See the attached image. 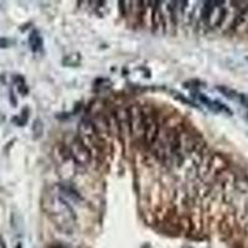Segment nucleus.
<instances>
[{
    "label": "nucleus",
    "instance_id": "f257e3e1",
    "mask_svg": "<svg viewBox=\"0 0 248 248\" xmlns=\"http://www.w3.org/2000/svg\"><path fill=\"white\" fill-rule=\"evenodd\" d=\"M43 209L60 231L70 234L76 227V215L67 199L60 191V186L55 185L45 191L43 196Z\"/></svg>",
    "mask_w": 248,
    "mask_h": 248
},
{
    "label": "nucleus",
    "instance_id": "f03ea898",
    "mask_svg": "<svg viewBox=\"0 0 248 248\" xmlns=\"http://www.w3.org/2000/svg\"><path fill=\"white\" fill-rule=\"evenodd\" d=\"M78 138L82 143L85 144L86 148L90 150L91 155L94 160L101 161L105 154V141L99 137L96 128L92 124L91 119H82L78 125Z\"/></svg>",
    "mask_w": 248,
    "mask_h": 248
},
{
    "label": "nucleus",
    "instance_id": "7ed1b4c3",
    "mask_svg": "<svg viewBox=\"0 0 248 248\" xmlns=\"http://www.w3.org/2000/svg\"><path fill=\"white\" fill-rule=\"evenodd\" d=\"M129 114L130 137L136 141L144 143V132H145V116H144V107L138 105H132L128 108Z\"/></svg>",
    "mask_w": 248,
    "mask_h": 248
},
{
    "label": "nucleus",
    "instance_id": "20e7f679",
    "mask_svg": "<svg viewBox=\"0 0 248 248\" xmlns=\"http://www.w3.org/2000/svg\"><path fill=\"white\" fill-rule=\"evenodd\" d=\"M67 150L70 153L71 158L74 159V161L81 167H90L92 163L93 158L91 155L90 150L86 148V145L82 143L81 139L77 137H72L67 144Z\"/></svg>",
    "mask_w": 248,
    "mask_h": 248
},
{
    "label": "nucleus",
    "instance_id": "39448f33",
    "mask_svg": "<svg viewBox=\"0 0 248 248\" xmlns=\"http://www.w3.org/2000/svg\"><path fill=\"white\" fill-rule=\"evenodd\" d=\"M144 116H145V132H144V144L152 148L155 139L158 137L159 129V119L158 114L152 107H144Z\"/></svg>",
    "mask_w": 248,
    "mask_h": 248
},
{
    "label": "nucleus",
    "instance_id": "423d86ee",
    "mask_svg": "<svg viewBox=\"0 0 248 248\" xmlns=\"http://www.w3.org/2000/svg\"><path fill=\"white\" fill-rule=\"evenodd\" d=\"M29 44H30L31 50L34 51V52H39L41 47H43V39H41V36H40V34L36 30L31 32L30 37H29Z\"/></svg>",
    "mask_w": 248,
    "mask_h": 248
}]
</instances>
